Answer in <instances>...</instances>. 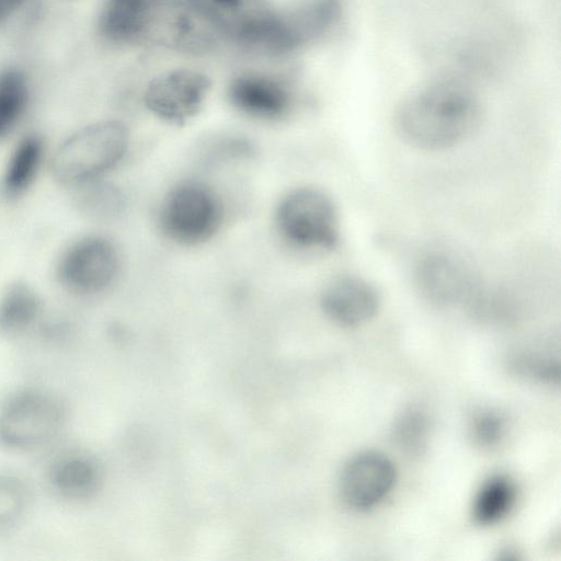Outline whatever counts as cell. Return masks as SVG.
I'll use <instances>...</instances> for the list:
<instances>
[{
    "mask_svg": "<svg viewBox=\"0 0 561 561\" xmlns=\"http://www.w3.org/2000/svg\"><path fill=\"white\" fill-rule=\"evenodd\" d=\"M482 104L458 79H438L411 92L399 105L394 123L400 137L423 151L454 148L479 128Z\"/></svg>",
    "mask_w": 561,
    "mask_h": 561,
    "instance_id": "6da1fadb",
    "label": "cell"
},
{
    "mask_svg": "<svg viewBox=\"0 0 561 561\" xmlns=\"http://www.w3.org/2000/svg\"><path fill=\"white\" fill-rule=\"evenodd\" d=\"M129 141V130L121 121L88 125L58 147L51 161L53 174L60 183L71 186L100 180L124 159Z\"/></svg>",
    "mask_w": 561,
    "mask_h": 561,
    "instance_id": "7a4b0ae2",
    "label": "cell"
},
{
    "mask_svg": "<svg viewBox=\"0 0 561 561\" xmlns=\"http://www.w3.org/2000/svg\"><path fill=\"white\" fill-rule=\"evenodd\" d=\"M67 422V407L56 394L18 389L0 401V447L12 453L42 449L58 438Z\"/></svg>",
    "mask_w": 561,
    "mask_h": 561,
    "instance_id": "3957f363",
    "label": "cell"
},
{
    "mask_svg": "<svg viewBox=\"0 0 561 561\" xmlns=\"http://www.w3.org/2000/svg\"><path fill=\"white\" fill-rule=\"evenodd\" d=\"M157 220L168 240L183 247H196L211 240L221 229L225 204L207 182L181 180L163 195Z\"/></svg>",
    "mask_w": 561,
    "mask_h": 561,
    "instance_id": "277c9868",
    "label": "cell"
},
{
    "mask_svg": "<svg viewBox=\"0 0 561 561\" xmlns=\"http://www.w3.org/2000/svg\"><path fill=\"white\" fill-rule=\"evenodd\" d=\"M276 232L289 247L302 251H330L340 240V217L332 197L304 185L287 191L274 211Z\"/></svg>",
    "mask_w": 561,
    "mask_h": 561,
    "instance_id": "5b68a950",
    "label": "cell"
},
{
    "mask_svg": "<svg viewBox=\"0 0 561 561\" xmlns=\"http://www.w3.org/2000/svg\"><path fill=\"white\" fill-rule=\"evenodd\" d=\"M210 89L211 82L204 72L175 68L153 77L144 90L142 101L157 118L184 125L203 108Z\"/></svg>",
    "mask_w": 561,
    "mask_h": 561,
    "instance_id": "8992f818",
    "label": "cell"
},
{
    "mask_svg": "<svg viewBox=\"0 0 561 561\" xmlns=\"http://www.w3.org/2000/svg\"><path fill=\"white\" fill-rule=\"evenodd\" d=\"M119 254L105 237L90 236L72 243L57 266L60 284L78 295H95L108 288L118 275Z\"/></svg>",
    "mask_w": 561,
    "mask_h": 561,
    "instance_id": "52a82bcc",
    "label": "cell"
},
{
    "mask_svg": "<svg viewBox=\"0 0 561 561\" xmlns=\"http://www.w3.org/2000/svg\"><path fill=\"white\" fill-rule=\"evenodd\" d=\"M227 99L241 114L265 122L286 118L297 105L295 85L284 77L263 71L236 75L227 87Z\"/></svg>",
    "mask_w": 561,
    "mask_h": 561,
    "instance_id": "ba28073f",
    "label": "cell"
},
{
    "mask_svg": "<svg viewBox=\"0 0 561 561\" xmlns=\"http://www.w3.org/2000/svg\"><path fill=\"white\" fill-rule=\"evenodd\" d=\"M396 468L392 461L377 451L360 453L344 466L339 490L343 501L354 508L378 504L392 489Z\"/></svg>",
    "mask_w": 561,
    "mask_h": 561,
    "instance_id": "9c48e42d",
    "label": "cell"
},
{
    "mask_svg": "<svg viewBox=\"0 0 561 561\" xmlns=\"http://www.w3.org/2000/svg\"><path fill=\"white\" fill-rule=\"evenodd\" d=\"M320 305L325 316L344 328L367 323L378 312L377 288L363 277L343 275L332 279L322 290Z\"/></svg>",
    "mask_w": 561,
    "mask_h": 561,
    "instance_id": "30bf717a",
    "label": "cell"
},
{
    "mask_svg": "<svg viewBox=\"0 0 561 561\" xmlns=\"http://www.w3.org/2000/svg\"><path fill=\"white\" fill-rule=\"evenodd\" d=\"M415 283L424 298L442 306L465 299L473 289L471 275L465 264L445 252H432L420 260Z\"/></svg>",
    "mask_w": 561,
    "mask_h": 561,
    "instance_id": "8fae6325",
    "label": "cell"
},
{
    "mask_svg": "<svg viewBox=\"0 0 561 561\" xmlns=\"http://www.w3.org/2000/svg\"><path fill=\"white\" fill-rule=\"evenodd\" d=\"M47 481L59 497L81 502L93 497L100 490L102 469L98 460L88 453L69 450L51 461Z\"/></svg>",
    "mask_w": 561,
    "mask_h": 561,
    "instance_id": "7c38bea8",
    "label": "cell"
},
{
    "mask_svg": "<svg viewBox=\"0 0 561 561\" xmlns=\"http://www.w3.org/2000/svg\"><path fill=\"white\" fill-rule=\"evenodd\" d=\"M343 4V0H301L283 11L298 50L331 32L341 19Z\"/></svg>",
    "mask_w": 561,
    "mask_h": 561,
    "instance_id": "4fadbf2b",
    "label": "cell"
},
{
    "mask_svg": "<svg viewBox=\"0 0 561 561\" xmlns=\"http://www.w3.org/2000/svg\"><path fill=\"white\" fill-rule=\"evenodd\" d=\"M153 0H103L99 14L101 35L115 45H141Z\"/></svg>",
    "mask_w": 561,
    "mask_h": 561,
    "instance_id": "5bb4252c",
    "label": "cell"
},
{
    "mask_svg": "<svg viewBox=\"0 0 561 561\" xmlns=\"http://www.w3.org/2000/svg\"><path fill=\"white\" fill-rule=\"evenodd\" d=\"M42 300L27 285H10L0 298V334L13 339L26 333L42 313Z\"/></svg>",
    "mask_w": 561,
    "mask_h": 561,
    "instance_id": "9a60e30c",
    "label": "cell"
},
{
    "mask_svg": "<svg viewBox=\"0 0 561 561\" xmlns=\"http://www.w3.org/2000/svg\"><path fill=\"white\" fill-rule=\"evenodd\" d=\"M43 156L42 139L25 136L12 151L2 178V190L7 196L22 194L33 182Z\"/></svg>",
    "mask_w": 561,
    "mask_h": 561,
    "instance_id": "2e32d148",
    "label": "cell"
},
{
    "mask_svg": "<svg viewBox=\"0 0 561 561\" xmlns=\"http://www.w3.org/2000/svg\"><path fill=\"white\" fill-rule=\"evenodd\" d=\"M515 500V488L504 476L488 479L478 490L472 505L477 523L490 525L499 522L511 510Z\"/></svg>",
    "mask_w": 561,
    "mask_h": 561,
    "instance_id": "e0dca14e",
    "label": "cell"
},
{
    "mask_svg": "<svg viewBox=\"0 0 561 561\" xmlns=\"http://www.w3.org/2000/svg\"><path fill=\"white\" fill-rule=\"evenodd\" d=\"M32 504V490L22 478L0 473V537L10 534L25 519Z\"/></svg>",
    "mask_w": 561,
    "mask_h": 561,
    "instance_id": "ac0fdd59",
    "label": "cell"
},
{
    "mask_svg": "<svg viewBox=\"0 0 561 561\" xmlns=\"http://www.w3.org/2000/svg\"><path fill=\"white\" fill-rule=\"evenodd\" d=\"M28 101V83L16 69L0 70V137L23 115Z\"/></svg>",
    "mask_w": 561,
    "mask_h": 561,
    "instance_id": "d6986e66",
    "label": "cell"
},
{
    "mask_svg": "<svg viewBox=\"0 0 561 561\" xmlns=\"http://www.w3.org/2000/svg\"><path fill=\"white\" fill-rule=\"evenodd\" d=\"M80 187L82 190L78 196V206L89 217L108 219L122 211L124 197L116 186L95 180Z\"/></svg>",
    "mask_w": 561,
    "mask_h": 561,
    "instance_id": "ffe728a7",
    "label": "cell"
},
{
    "mask_svg": "<svg viewBox=\"0 0 561 561\" xmlns=\"http://www.w3.org/2000/svg\"><path fill=\"white\" fill-rule=\"evenodd\" d=\"M430 422L426 414L416 408L404 411L397 420L393 437L396 444L408 455L422 454L426 447Z\"/></svg>",
    "mask_w": 561,
    "mask_h": 561,
    "instance_id": "44dd1931",
    "label": "cell"
},
{
    "mask_svg": "<svg viewBox=\"0 0 561 561\" xmlns=\"http://www.w3.org/2000/svg\"><path fill=\"white\" fill-rule=\"evenodd\" d=\"M471 431L473 438L479 445L492 447L503 438L505 421L496 412L484 411L476 415Z\"/></svg>",
    "mask_w": 561,
    "mask_h": 561,
    "instance_id": "7402d4cb",
    "label": "cell"
},
{
    "mask_svg": "<svg viewBox=\"0 0 561 561\" xmlns=\"http://www.w3.org/2000/svg\"><path fill=\"white\" fill-rule=\"evenodd\" d=\"M25 0H0V25L8 21Z\"/></svg>",
    "mask_w": 561,
    "mask_h": 561,
    "instance_id": "603a6c76",
    "label": "cell"
}]
</instances>
